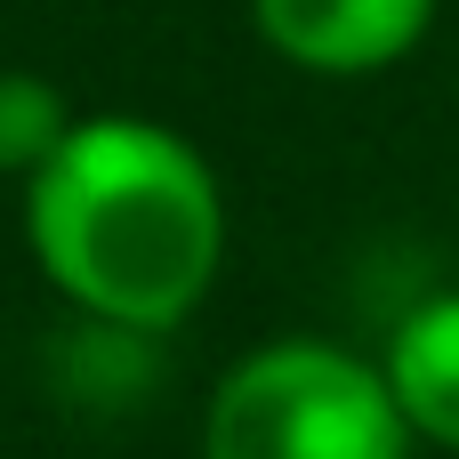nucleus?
Listing matches in <instances>:
<instances>
[{"label":"nucleus","instance_id":"nucleus-5","mask_svg":"<svg viewBox=\"0 0 459 459\" xmlns=\"http://www.w3.org/2000/svg\"><path fill=\"white\" fill-rule=\"evenodd\" d=\"M73 97L48 81V73H32V65H0V178H32L65 137H73Z\"/></svg>","mask_w":459,"mask_h":459},{"label":"nucleus","instance_id":"nucleus-4","mask_svg":"<svg viewBox=\"0 0 459 459\" xmlns=\"http://www.w3.org/2000/svg\"><path fill=\"white\" fill-rule=\"evenodd\" d=\"M379 371H387V387H395L411 436L459 452V290L420 299V307L387 331Z\"/></svg>","mask_w":459,"mask_h":459},{"label":"nucleus","instance_id":"nucleus-1","mask_svg":"<svg viewBox=\"0 0 459 459\" xmlns=\"http://www.w3.org/2000/svg\"><path fill=\"white\" fill-rule=\"evenodd\" d=\"M24 250L81 323L169 339L226 266V186L169 121L81 113L24 178Z\"/></svg>","mask_w":459,"mask_h":459},{"label":"nucleus","instance_id":"nucleus-2","mask_svg":"<svg viewBox=\"0 0 459 459\" xmlns=\"http://www.w3.org/2000/svg\"><path fill=\"white\" fill-rule=\"evenodd\" d=\"M387 371L331 339L250 347L202 411V459H411Z\"/></svg>","mask_w":459,"mask_h":459},{"label":"nucleus","instance_id":"nucleus-3","mask_svg":"<svg viewBox=\"0 0 459 459\" xmlns=\"http://www.w3.org/2000/svg\"><path fill=\"white\" fill-rule=\"evenodd\" d=\"M258 40L315 81H371L420 56L436 32V0H250Z\"/></svg>","mask_w":459,"mask_h":459}]
</instances>
